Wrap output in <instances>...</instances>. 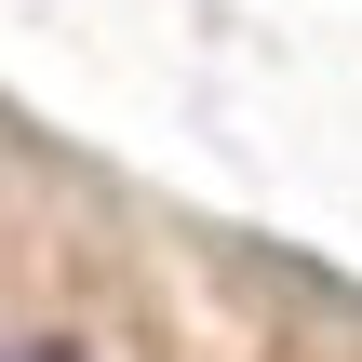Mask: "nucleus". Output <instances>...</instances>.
<instances>
[{"mask_svg":"<svg viewBox=\"0 0 362 362\" xmlns=\"http://www.w3.org/2000/svg\"><path fill=\"white\" fill-rule=\"evenodd\" d=\"M0 362H94V349H67V336H40V349H0Z\"/></svg>","mask_w":362,"mask_h":362,"instance_id":"1","label":"nucleus"}]
</instances>
